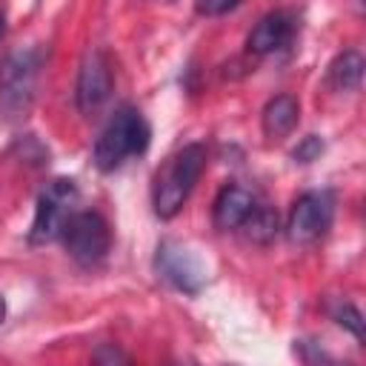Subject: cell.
Returning <instances> with one entry per match:
<instances>
[{"mask_svg":"<svg viewBox=\"0 0 366 366\" xmlns=\"http://www.w3.org/2000/svg\"><path fill=\"white\" fill-rule=\"evenodd\" d=\"M203 166H206V149L200 143L183 146L163 163V169L154 174V189H152V203L157 217L169 220L183 209L197 177L203 174Z\"/></svg>","mask_w":366,"mask_h":366,"instance_id":"cell-1","label":"cell"},{"mask_svg":"<svg viewBox=\"0 0 366 366\" xmlns=\"http://www.w3.org/2000/svg\"><path fill=\"white\" fill-rule=\"evenodd\" d=\"M149 137H152V129L146 117L134 106H120L103 126L94 143L92 160L100 172H114L117 166L126 163V157L143 154L149 149Z\"/></svg>","mask_w":366,"mask_h":366,"instance_id":"cell-2","label":"cell"},{"mask_svg":"<svg viewBox=\"0 0 366 366\" xmlns=\"http://www.w3.org/2000/svg\"><path fill=\"white\" fill-rule=\"evenodd\" d=\"M43 54L37 46L11 51L0 66V114L6 120H20L29 114Z\"/></svg>","mask_w":366,"mask_h":366,"instance_id":"cell-3","label":"cell"},{"mask_svg":"<svg viewBox=\"0 0 366 366\" xmlns=\"http://www.w3.org/2000/svg\"><path fill=\"white\" fill-rule=\"evenodd\" d=\"M74 200H77L74 180L57 177V180L46 183V189L37 197V209H34V223H31L29 240L31 243H49V240L60 237L66 220L74 214Z\"/></svg>","mask_w":366,"mask_h":366,"instance_id":"cell-4","label":"cell"},{"mask_svg":"<svg viewBox=\"0 0 366 366\" xmlns=\"http://www.w3.org/2000/svg\"><path fill=\"white\" fill-rule=\"evenodd\" d=\"M60 237H63L66 252H69L77 263H83V266L100 263V260L109 254V246H112L109 223L103 220V214L89 212V209H86V212H74V214L66 220Z\"/></svg>","mask_w":366,"mask_h":366,"instance_id":"cell-5","label":"cell"},{"mask_svg":"<svg viewBox=\"0 0 366 366\" xmlns=\"http://www.w3.org/2000/svg\"><path fill=\"white\" fill-rule=\"evenodd\" d=\"M335 217V197L326 189H315V192H303L286 220V234L292 243H315L317 237H323L332 226Z\"/></svg>","mask_w":366,"mask_h":366,"instance_id":"cell-6","label":"cell"},{"mask_svg":"<svg viewBox=\"0 0 366 366\" xmlns=\"http://www.w3.org/2000/svg\"><path fill=\"white\" fill-rule=\"evenodd\" d=\"M154 263H157V272H160L172 286H177L180 292L194 295V292H200V286H203V280H206V272H203L200 260H197L183 243H174V240L160 243Z\"/></svg>","mask_w":366,"mask_h":366,"instance_id":"cell-7","label":"cell"},{"mask_svg":"<svg viewBox=\"0 0 366 366\" xmlns=\"http://www.w3.org/2000/svg\"><path fill=\"white\" fill-rule=\"evenodd\" d=\"M112 66L103 51H89L77 74V106L83 114L97 112L112 94Z\"/></svg>","mask_w":366,"mask_h":366,"instance_id":"cell-8","label":"cell"},{"mask_svg":"<svg viewBox=\"0 0 366 366\" xmlns=\"http://www.w3.org/2000/svg\"><path fill=\"white\" fill-rule=\"evenodd\" d=\"M292 34H295V17L289 14V11H269V14H263L257 23H254V29L249 31V40H246V46H249V51H254V54H269V51H277V49H283L289 40H292Z\"/></svg>","mask_w":366,"mask_h":366,"instance_id":"cell-9","label":"cell"},{"mask_svg":"<svg viewBox=\"0 0 366 366\" xmlns=\"http://www.w3.org/2000/svg\"><path fill=\"white\" fill-rule=\"evenodd\" d=\"M254 206H257V200H254V194L249 189H243L237 183H229L214 197V226L220 232L240 229L246 223V217L252 214Z\"/></svg>","mask_w":366,"mask_h":366,"instance_id":"cell-10","label":"cell"},{"mask_svg":"<svg viewBox=\"0 0 366 366\" xmlns=\"http://www.w3.org/2000/svg\"><path fill=\"white\" fill-rule=\"evenodd\" d=\"M297 117H300L297 100L292 94H277L263 109V132L272 140H280V137H286L297 126Z\"/></svg>","mask_w":366,"mask_h":366,"instance_id":"cell-11","label":"cell"},{"mask_svg":"<svg viewBox=\"0 0 366 366\" xmlns=\"http://www.w3.org/2000/svg\"><path fill=\"white\" fill-rule=\"evenodd\" d=\"M360 77H363V57L349 49L343 54H337V60L332 63L329 69V80L340 89V92H355L360 86Z\"/></svg>","mask_w":366,"mask_h":366,"instance_id":"cell-12","label":"cell"},{"mask_svg":"<svg viewBox=\"0 0 366 366\" xmlns=\"http://www.w3.org/2000/svg\"><path fill=\"white\" fill-rule=\"evenodd\" d=\"M243 229H246L249 240H254V243H269V240L277 234V214H274V209L257 203V206L252 209V214L246 217Z\"/></svg>","mask_w":366,"mask_h":366,"instance_id":"cell-13","label":"cell"},{"mask_svg":"<svg viewBox=\"0 0 366 366\" xmlns=\"http://www.w3.org/2000/svg\"><path fill=\"white\" fill-rule=\"evenodd\" d=\"M89 366H132V360H129V355L117 343H100L92 352Z\"/></svg>","mask_w":366,"mask_h":366,"instance_id":"cell-14","label":"cell"},{"mask_svg":"<svg viewBox=\"0 0 366 366\" xmlns=\"http://www.w3.org/2000/svg\"><path fill=\"white\" fill-rule=\"evenodd\" d=\"M320 152H323V143H320V137L309 134V137H303V143L295 149V160H300V163H309V160H315Z\"/></svg>","mask_w":366,"mask_h":366,"instance_id":"cell-15","label":"cell"},{"mask_svg":"<svg viewBox=\"0 0 366 366\" xmlns=\"http://www.w3.org/2000/svg\"><path fill=\"white\" fill-rule=\"evenodd\" d=\"M337 323H340V326H349V329H352V332H355L357 337L363 335V323H360V312H357L355 306H349V303H343V309L337 312Z\"/></svg>","mask_w":366,"mask_h":366,"instance_id":"cell-16","label":"cell"},{"mask_svg":"<svg viewBox=\"0 0 366 366\" xmlns=\"http://www.w3.org/2000/svg\"><path fill=\"white\" fill-rule=\"evenodd\" d=\"M232 9H237V3H229V0H223V3H197L200 14H223V11H232Z\"/></svg>","mask_w":366,"mask_h":366,"instance_id":"cell-17","label":"cell"},{"mask_svg":"<svg viewBox=\"0 0 366 366\" xmlns=\"http://www.w3.org/2000/svg\"><path fill=\"white\" fill-rule=\"evenodd\" d=\"M3 317H6V300L0 297V323H3Z\"/></svg>","mask_w":366,"mask_h":366,"instance_id":"cell-18","label":"cell"},{"mask_svg":"<svg viewBox=\"0 0 366 366\" xmlns=\"http://www.w3.org/2000/svg\"><path fill=\"white\" fill-rule=\"evenodd\" d=\"M3 31H6V17H3V11H0V37H3Z\"/></svg>","mask_w":366,"mask_h":366,"instance_id":"cell-19","label":"cell"},{"mask_svg":"<svg viewBox=\"0 0 366 366\" xmlns=\"http://www.w3.org/2000/svg\"><path fill=\"white\" fill-rule=\"evenodd\" d=\"M174 366H192V363H174Z\"/></svg>","mask_w":366,"mask_h":366,"instance_id":"cell-20","label":"cell"},{"mask_svg":"<svg viewBox=\"0 0 366 366\" xmlns=\"http://www.w3.org/2000/svg\"><path fill=\"white\" fill-rule=\"evenodd\" d=\"M340 366H349V363H340Z\"/></svg>","mask_w":366,"mask_h":366,"instance_id":"cell-21","label":"cell"}]
</instances>
